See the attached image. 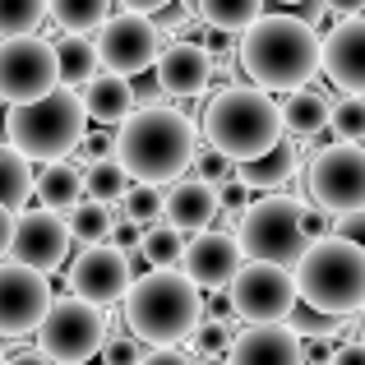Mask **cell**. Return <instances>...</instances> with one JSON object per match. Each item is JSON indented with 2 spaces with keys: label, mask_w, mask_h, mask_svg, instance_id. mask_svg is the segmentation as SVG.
<instances>
[{
  "label": "cell",
  "mask_w": 365,
  "mask_h": 365,
  "mask_svg": "<svg viewBox=\"0 0 365 365\" xmlns=\"http://www.w3.org/2000/svg\"><path fill=\"white\" fill-rule=\"evenodd\" d=\"M241 70L255 88L296 93L324 70V37L296 14H264L241 33Z\"/></svg>",
  "instance_id": "1"
},
{
  "label": "cell",
  "mask_w": 365,
  "mask_h": 365,
  "mask_svg": "<svg viewBox=\"0 0 365 365\" xmlns=\"http://www.w3.org/2000/svg\"><path fill=\"white\" fill-rule=\"evenodd\" d=\"M125 324L148 347H176L204 324V287L185 268H153L125 292Z\"/></svg>",
  "instance_id": "2"
},
{
  "label": "cell",
  "mask_w": 365,
  "mask_h": 365,
  "mask_svg": "<svg viewBox=\"0 0 365 365\" xmlns=\"http://www.w3.org/2000/svg\"><path fill=\"white\" fill-rule=\"evenodd\" d=\"M195 125L176 107H134L130 120H120L116 162L134 180H176L195 162Z\"/></svg>",
  "instance_id": "3"
},
{
  "label": "cell",
  "mask_w": 365,
  "mask_h": 365,
  "mask_svg": "<svg viewBox=\"0 0 365 365\" xmlns=\"http://www.w3.org/2000/svg\"><path fill=\"white\" fill-rule=\"evenodd\" d=\"M287 120L282 107L268 98V88L255 83H236L222 88L213 102L204 107V139L213 148H222L232 162H255L282 139Z\"/></svg>",
  "instance_id": "4"
},
{
  "label": "cell",
  "mask_w": 365,
  "mask_h": 365,
  "mask_svg": "<svg viewBox=\"0 0 365 365\" xmlns=\"http://www.w3.org/2000/svg\"><path fill=\"white\" fill-rule=\"evenodd\" d=\"M301 305L319 314H361L365 310V250H356L342 236L310 241V250L296 264Z\"/></svg>",
  "instance_id": "5"
},
{
  "label": "cell",
  "mask_w": 365,
  "mask_h": 365,
  "mask_svg": "<svg viewBox=\"0 0 365 365\" xmlns=\"http://www.w3.org/2000/svg\"><path fill=\"white\" fill-rule=\"evenodd\" d=\"M83 125H88L83 98H74V88L61 83L37 102H14L5 116V139L28 162H61L83 143Z\"/></svg>",
  "instance_id": "6"
},
{
  "label": "cell",
  "mask_w": 365,
  "mask_h": 365,
  "mask_svg": "<svg viewBox=\"0 0 365 365\" xmlns=\"http://www.w3.org/2000/svg\"><path fill=\"white\" fill-rule=\"evenodd\" d=\"M236 241H241L245 259H268V264L296 268L301 255L310 250V236H305V204H296V199H287V195L255 199L241 213Z\"/></svg>",
  "instance_id": "7"
},
{
  "label": "cell",
  "mask_w": 365,
  "mask_h": 365,
  "mask_svg": "<svg viewBox=\"0 0 365 365\" xmlns=\"http://www.w3.org/2000/svg\"><path fill=\"white\" fill-rule=\"evenodd\" d=\"M37 347L46 351L56 365H88L107 347V319H102V305L83 301V296H61L51 301L46 319L37 324Z\"/></svg>",
  "instance_id": "8"
},
{
  "label": "cell",
  "mask_w": 365,
  "mask_h": 365,
  "mask_svg": "<svg viewBox=\"0 0 365 365\" xmlns=\"http://www.w3.org/2000/svg\"><path fill=\"white\" fill-rule=\"evenodd\" d=\"M227 292H232L236 319H245V324H282L301 305L296 273L282 264H268V259H245V268L236 273V282Z\"/></svg>",
  "instance_id": "9"
},
{
  "label": "cell",
  "mask_w": 365,
  "mask_h": 365,
  "mask_svg": "<svg viewBox=\"0 0 365 365\" xmlns=\"http://www.w3.org/2000/svg\"><path fill=\"white\" fill-rule=\"evenodd\" d=\"M61 88V61L46 37H0V102H37Z\"/></svg>",
  "instance_id": "10"
},
{
  "label": "cell",
  "mask_w": 365,
  "mask_h": 365,
  "mask_svg": "<svg viewBox=\"0 0 365 365\" xmlns=\"http://www.w3.org/2000/svg\"><path fill=\"white\" fill-rule=\"evenodd\" d=\"M310 199L324 213H356L365 208V148L361 143H329L310 158Z\"/></svg>",
  "instance_id": "11"
},
{
  "label": "cell",
  "mask_w": 365,
  "mask_h": 365,
  "mask_svg": "<svg viewBox=\"0 0 365 365\" xmlns=\"http://www.w3.org/2000/svg\"><path fill=\"white\" fill-rule=\"evenodd\" d=\"M98 56L107 70L116 74H143L148 65H158L162 56V33L158 24H153V14H134V9H125V14H111L107 24L98 28Z\"/></svg>",
  "instance_id": "12"
},
{
  "label": "cell",
  "mask_w": 365,
  "mask_h": 365,
  "mask_svg": "<svg viewBox=\"0 0 365 365\" xmlns=\"http://www.w3.org/2000/svg\"><path fill=\"white\" fill-rule=\"evenodd\" d=\"M51 310V287H46V273L19 264H0V338H24V333H37V324Z\"/></svg>",
  "instance_id": "13"
},
{
  "label": "cell",
  "mask_w": 365,
  "mask_h": 365,
  "mask_svg": "<svg viewBox=\"0 0 365 365\" xmlns=\"http://www.w3.org/2000/svg\"><path fill=\"white\" fill-rule=\"evenodd\" d=\"M65 287L74 296L93 305H111V301H125V292L134 287L130 277V250L111 245V241H98L88 245L83 255H74V264L65 268Z\"/></svg>",
  "instance_id": "14"
},
{
  "label": "cell",
  "mask_w": 365,
  "mask_h": 365,
  "mask_svg": "<svg viewBox=\"0 0 365 365\" xmlns=\"http://www.w3.org/2000/svg\"><path fill=\"white\" fill-rule=\"evenodd\" d=\"M70 241H74V232L56 208H28L14 222V245H9V255H14L19 264L37 268V273H56V268L65 264V255H70Z\"/></svg>",
  "instance_id": "15"
},
{
  "label": "cell",
  "mask_w": 365,
  "mask_h": 365,
  "mask_svg": "<svg viewBox=\"0 0 365 365\" xmlns=\"http://www.w3.org/2000/svg\"><path fill=\"white\" fill-rule=\"evenodd\" d=\"M180 268H185V277L199 282L204 292H222V287H232L236 273L245 268V250L227 232H199V236L185 241Z\"/></svg>",
  "instance_id": "16"
},
{
  "label": "cell",
  "mask_w": 365,
  "mask_h": 365,
  "mask_svg": "<svg viewBox=\"0 0 365 365\" xmlns=\"http://www.w3.org/2000/svg\"><path fill=\"white\" fill-rule=\"evenodd\" d=\"M227 361L232 365H305V342L287 324H250L245 333H236Z\"/></svg>",
  "instance_id": "17"
},
{
  "label": "cell",
  "mask_w": 365,
  "mask_h": 365,
  "mask_svg": "<svg viewBox=\"0 0 365 365\" xmlns=\"http://www.w3.org/2000/svg\"><path fill=\"white\" fill-rule=\"evenodd\" d=\"M213 83V56L204 42H171L158 56V88L167 98H199Z\"/></svg>",
  "instance_id": "18"
},
{
  "label": "cell",
  "mask_w": 365,
  "mask_h": 365,
  "mask_svg": "<svg viewBox=\"0 0 365 365\" xmlns=\"http://www.w3.org/2000/svg\"><path fill=\"white\" fill-rule=\"evenodd\" d=\"M324 74L351 98H365V19H347L324 37Z\"/></svg>",
  "instance_id": "19"
},
{
  "label": "cell",
  "mask_w": 365,
  "mask_h": 365,
  "mask_svg": "<svg viewBox=\"0 0 365 365\" xmlns=\"http://www.w3.org/2000/svg\"><path fill=\"white\" fill-rule=\"evenodd\" d=\"M217 213H222V195H217L213 180H204V176L171 180L167 204H162V217H167L171 227H180L185 236H199V232L213 227Z\"/></svg>",
  "instance_id": "20"
},
{
  "label": "cell",
  "mask_w": 365,
  "mask_h": 365,
  "mask_svg": "<svg viewBox=\"0 0 365 365\" xmlns=\"http://www.w3.org/2000/svg\"><path fill=\"white\" fill-rule=\"evenodd\" d=\"M83 111H88V120H98V125L130 120V111H134V83H130V74H116V70L93 74V79L83 83Z\"/></svg>",
  "instance_id": "21"
},
{
  "label": "cell",
  "mask_w": 365,
  "mask_h": 365,
  "mask_svg": "<svg viewBox=\"0 0 365 365\" xmlns=\"http://www.w3.org/2000/svg\"><path fill=\"white\" fill-rule=\"evenodd\" d=\"M282 120L296 139H314V134H324L333 125V107H329L324 93L296 88V93H287V102H282Z\"/></svg>",
  "instance_id": "22"
},
{
  "label": "cell",
  "mask_w": 365,
  "mask_h": 365,
  "mask_svg": "<svg viewBox=\"0 0 365 365\" xmlns=\"http://www.w3.org/2000/svg\"><path fill=\"white\" fill-rule=\"evenodd\" d=\"M56 61H61V83L65 88H83V83L98 74L102 56H98V42H88L83 33H65L56 42Z\"/></svg>",
  "instance_id": "23"
},
{
  "label": "cell",
  "mask_w": 365,
  "mask_h": 365,
  "mask_svg": "<svg viewBox=\"0 0 365 365\" xmlns=\"http://www.w3.org/2000/svg\"><path fill=\"white\" fill-rule=\"evenodd\" d=\"M37 199H42V208H56V213L74 208L83 199V171H74L65 158L46 162L42 176H37Z\"/></svg>",
  "instance_id": "24"
},
{
  "label": "cell",
  "mask_w": 365,
  "mask_h": 365,
  "mask_svg": "<svg viewBox=\"0 0 365 365\" xmlns=\"http://www.w3.org/2000/svg\"><path fill=\"white\" fill-rule=\"evenodd\" d=\"M236 176L250 180V185H282V180H292L296 176V143L292 139H277L264 158L236 162Z\"/></svg>",
  "instance_id": "25"
},
{
  "label": "cell",
  "mask_w": 365,
  "mask_h": 365,
  "mask_svg": "<svg viewBox=\"0 0 365 365\" xmlns=\"http://www.w3.org/2000/svg\"><path fill=\"white\" fill-rule=\"evenodd\" d=\"M195 9L208 28H222V33H245L250 24L264 19V0H195Z\"/></svg>",
  "instance_id": "26"
},
{
  "label": "cell",
  "mask_w": 365,
  "mask_h": 365,
  "mask_svg": "<svg viewBox=\"0 0 365 365\" xmlns=\"http://www.w3.org/2000/svg\"><path fill=\"white\" fill-rule=\"evenodd\" d=\"M130 180L134 176L116 158H102V162H88V171H83V195L98 199V204H120L125 190H130Z\"/></svg>",
  "instance_id": "27"
},
{
  "label": "cell",
  "mask_w": 365,
  "mask_h": 365,
  "mask_svg": "<svg viewBox=\"0 0 365 365\" xmlns=\"http://www.w3.org/2000/svg\"><path fill=\"white\" fill-rule=\"evenodd\" d=\"M70 232L74 241L83 245H98V241H111V227H116V213H111V204H98V199H79V204L70 208Z\"/></svg>",
  "instance_id": "28"
},
{
  "label": "cell",
  "mask_w": 365,
  "mask_h": 365,
  "mask_svg": "<svg viewBox=\"0 0 365 365\" xmlns=\"http://www.w3.org/2000/svg\"><path fill=\"white\" fill-rule=\"evenodd\" d=\"M33 185L37 176L28 171V158L19 148H5V158H0V204L19 213L28 204V195H33Z\"/></svg>",
  "instance_id": "29"
},
{
  "label": "cell",
  "mask_w": 365,
  "mask_h": 365,
  "mask_svg": "<svg viewBox=\"0 0 365 365\" xmlns=\"http://www.w3.org/2000/svg\"><path fill=\"white\" fill-rule=\"evenodd\" d=\"M51 19L65 33H88L111 19V0H51Z\"/></svg>",
  "instance_id": "30"
},
{
  "label": "cell",
  "mask_w": 365,
  "mask_h": 365,
  "mask_svg": "<svg viewBox=\"0 0 365 365\" xmlns=\"http://www.w3.org/2000/svg\"><path fill=\"white\" fill-rule=\"evenodd\" d=\"M139 255L148 259L153 268H176V264H180V255H185V232H180V227H171V222L148 227V232H143Z\"/></svg>",
  "instance_id": "31"
},
{
  "label": "cell",
  "mask_w": 365,
  "mask_h": 365,
  "mask_svg": "<svg viewBox=\"0 0 365 365\" xmlns=\"http://www.w3.org/2000/svg\"><path fill=\"white\" fill-rule=\"evenodd\" d=\"M51 14V0H0V37L33 33Z\"/></svg>",
  "instance_id": "32"
},
{
  "label": "cell",
  "mask_w": 365,
  "mask_h": 365,
  "mask_svg": "<svg viewBox=\"0 0 365 365\" xmlns=\"http://www.w3.org/2000/svg\"><path fill=\"white\" fill-rule=\"evenodd\" d=\"M162 204H167V195H162L153 180L130 185V190H125V199H120L125 217H134V222H153V217H162Z\"/></svg>",
  "instance_id": "33"
},
{
  "label": "cell",
  "mask_w": 365,
  "mask_h": 365,
  "mask_svg": "<svg viewBox=\"0 0 365 365\" xmlns=\"http://www.w3.org/2000/svg\"><path fill=\"white\" fill-rule=\"evenodd\" d=\"M232 324H222V319H204L195 333H190V351L195 356H227L232 351Z\"/></svg>",
  "instance_id": "34"
},
{
  "label": "cell",
  "mask_w": 365,
  "mask_h": 365,
  "mask_svg": "<svg viewBox=\"0 0 365 365\" xmlns=\"http://www.w3.org/2000/svg\"><path fill=\"white\" fill-rule=\"evenodd\" d=\"M333 134L347 143H361L365 139V98H342L338 107H333Z\"/></svg>",
  "instance_id": "35"
},
{
  "label": "cell",
  "mask_w": 365,
  "mask_h": 365,
  "mask_svg": "<svg viewBox=\"0 0 365 365\" xmlns=\"http://www.w3.org/2000/svg\"><path fill=\"white\" fill-rule=\"evenodd\" d=\"M195 176H204V180H213V185H222V180H232L236 176V162L227 158L222 148H213V143H204V148H195Z\"/></svg>",
  "instance_id": "36"
},
{
  "label": "cell",
  "mask_w": 365,
  "mask_h": 365,
  "mask_svg": "<svg viewBox=\"0 0 365 365\" xmlns=\"http://www.w3.org/2000/svg\"><path fill=\"white\" fill-rule=\"evenodd\" d=\"M139 361H143L139 338H107V347H102V365H139Z\"/></svg>",
  "instance_id": "37"
},
{
  "label": "cell",
  "mask_w": 365,
  "mask_h": 365,
  "mask_svg": "<svg viewBox=\"0 0 365 365\" xmlns=\"http://www.w3.org/2000/svg\"><path fill=\"white\" fill-rule=\"evenodd\" d=\"M74 153H79V162H102V158H116V139H111V134H83V143H79V148H74Z\"/></svg>",
  "instance_id": "38"
},
{
  "label": "cell",
  "mask_w": 365,
  "mask_h": 365,
  "mask_svg": "<svg viewBox=\"0 0 365 365\" xmlns=\"http://www.w3.org/2000/svg\"><path fill=\"white\" fill-rule=\"evenodd\" d=\"M217 195H222V208H227V213H245V208H250V180L232 176V180H222V185H217Z\"/></svg>",
  "instance_id": "39"
},
{
  "label": "cell",
  "mask_w": 365,
  "mask_h": 365,
  "mask_svg": "<svg viewBox=\"0 0 365 365\" xmlns=\"http://www.w3.org/2000/svg\"><path fill=\"white\" fill-rule=\"evenodd\" d=\"M333 236H342V241H351L356 250H365V208H356V213H342L338 222H333Z\"/></svg>",
  "instance_id": "40"
},
{
  "label": "cell",
  "mask_w": 365,
  "mask_h": 365,
  "mask_svg": "<svg viewBox=\"0 0 365 365\" xmlns=\"http://www.w3.org/2000/svg\"><path fill=\"white\" fill-rule=\"evenodd\" d=\"M143 232H148V227L134 222V217H116V227H111V245H120V250H139V245H143Z\"/></svg>",
  "instance_id": "41"
},
{
  "label": "cell",
  "mask_w": 365,
  "mask_h": 365,
  "mask_svg": "<svg viewBox=\"0 0 365 365\" xmlns=\"http://www.w3.org/2000/svg\"><path fill=\"white\" fill-rule=\"evenodd\" d=\"M305 236H310V241L333 236V213H324V208H305Z\"/></svg>",
  "instance_id": "42"
},
{
  "label": "cell",
  "mask_w": 365,
  "mask_h": 365,
  "mask_svg": "<svg viewBox=\"0 0 365 365\" xmlns=\"http://www.w3.org/2000/svg\"><path fill=\"white\" fill-rule=\"evenodd\" d=\"M333 351H338V342H333V333H324V338L305 342V361H310V365H333Z\"/></svg>",
  "instance_id": "43"
},
{
  "label": "cell",
  "mask_w": 365,
  "mask_h": 365,
  "mask_svg": "<svg viewBox=\"0 0 365 365\" xmlns=\"http://www.w3.org/2000/svg\"><path fill=\"white\" fill-rule=\"evenodd\" d=\"M139 365H199V361H190L185 351H176V347H158V351H148Z\"/></svg>",
  "instance_id": "44"
},
{
  "label": "cell",
  "mask_w": 365,
  "mask_h": 365,
  "mask_svg": "<svg viewBox=\"0 0 365 365\" xmlns=\"http://www.w3.org/2000/svg\"><path fill=\"white\" fill-rule=\"evenodd\" d=\"M14 222H19V213L0 204V255H9V245H14Z\"/></svg>",
  "instance_id": "45"
},
{
  "label": "cell",
  "mask_w": 365,
  "mask_h": 365,
  "mask_svg": "<svg viewBox=\"0 0 365 365\" xmlns=\"http://www.w3.org/2000/svg\"><path fill=\"white\" fill-rule=\"evenodd\" d=\"M333 365H365V342H342L333 351Z\"/></svg>",
  "instance_id": "46"
},
{
  "label": "cell",
  "mask_w": 365,
  "mask_h": 365,
  "mask_svg": "<svg viewBox=\"0 0 365 365\" xmlns=\"http://www.w3.org/2000/svg\"><path fill=\"white\" fill-rule=\"evenodd\" d=\"M5 365H56V361L46 356L42 347H24V351H14V356H5Z\"/></svg>",
  "instance_id": "47"
},
{
  "label": "cell",
  "mask_w": 365,
  "mask_h": 365,
  "mask_svg": "<svg viewBox=\"0 0 365 365\" xmlns=\"http://www.w3.org/2000/svg\"><path fill=\"white\" fill-rule=\"evenodd\" d=\"M324 9H329V14H342V19H356L365 9V0H324Z\"/></svg>",
  "instance_id": "48"
},
{
  "label": "cell",
  "mask_w": 365,
  "mask_h": 365,
  "mask_svg": "<svg viewBox=\"0 0 365 365\" xmlns=\"http://www.w3.org/2000/svg\"><path fill=\"white\" fill-rule=\"evenodd\" d=\"M125 9H134V14H158V9H167L171 0H120Z\"/></svg>",
  "instance_id": "49"
},
{
  "label": "cell",
  "mask_w": 365,
  "mask_h": 365,
  "mask_svg": "<svg viewBox=\"0 0 365 365\" xmlns=\"http://www.w3.org/2000/svg\"><path fill=\"white\" fill-rule=\"evenodd\" d=\"M199 365H232L227 356H199Z\"/></svg>",
  "instance_id": "50"
},
{
  "label": "cell",
  "mask_w": 365,
  "mask_h": 365,
  "mask_svg": "<svg viewBox=\"0 0 365 365\" xmlns=\"http://www.w3.org/2000/svg\"><path fill=\"white\" fill-rule=\"evenodd\" d=\"M356 329H361V342H365V310H361V319H356Z\"/></svg>",
  "instance_id": "51"
},
{
  "label": "cell",
  "mask_w": 365,
  "mask_h": 365,
  "mask_svg": "<svg viewBox=\"0 0 365 365\" xmlns=\"http://www.w3.org/2000/svg\"><path fill=\"white\" fill-rule=\"evenodd\" d=\"M282 5H301V0H282Z\"/></svg>",
  "instance_id": "52"
},
{
  "label": "cell",
  "mask_w": 365,
  "mask_h": 365,
  "mask_svg": "<svg viewBox=\"0 0 365 365\" xmlns=\"http://www.w3.org/2000/svg\"><path fill=\"white\" fill-rule=\"evenodd\" d=\"M0 365H5V351H0Z\"/></svg>",
  "instance_id": "53"
},
{
  "label": "cell",
  "mask_w": 365,
  "mask_h": 365,
  "mask_svg": "<svg viewBox=\"0 0 365 365\" xmlns=\"http://www.w3.org/2000/svg\"><path fill=\"white\" fill-rule=\"evenodd\" d=\"M0 158H5V148H0Z\"/></svg>",
  "instance_id": "54"
}]
</instances>
